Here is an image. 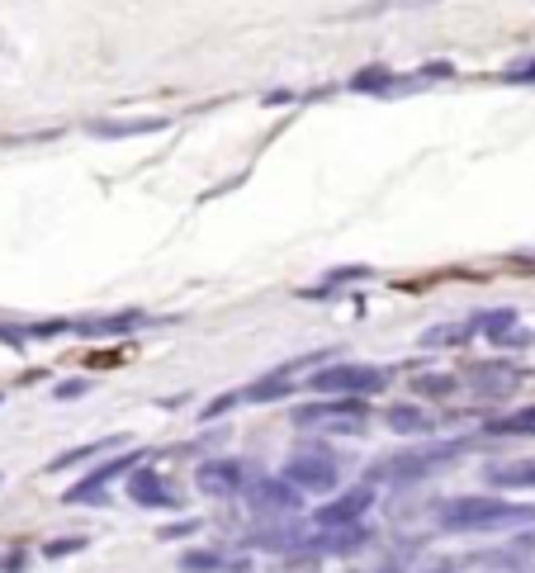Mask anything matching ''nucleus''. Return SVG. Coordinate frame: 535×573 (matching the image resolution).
Instances as JSON below:
<instances>
[{"label": "nucleus", "mask_w": 535, "mask_h": 573, "mask_svg": "<svg viewBox=\"0 0 535 573\" xmlns=\"http://www.w3.org/2000/svg\"><path fill=\"white\" fill-rule=\"evenodd\" d=\"M246 502H252L266 521H276V517H294L298 507H304V493H298L284 474H276V479H252V484H246Z\"/></svg>", "instance_id": "9"}, {"label": "nucleus", "mask_w": 535, "mask_h": 573, "mask_svg": "<svg viewBox=\"0 0 535 573\" xmlns=\"http://www.w3.org/2000/svg\"><path fill=\"white\" fill-rule=\"evenodd\" d=\"M365 545H370V526H365V521H360V526H318V531H313V536L304 540V555H360L365 550Z\"/></svg>", "instance_id": "11"}, {"label": "nucleus", "mask_w": 535, "mask_h": 573, "mask_svg": "<svg viewBox=\"0 0 535 573\" xmlns=\"http://www.w3.org/2000/svg\"><path fill=\"white\" fill-rule=\"evenodd\" d=\"M426 573H455V569H426Z\"/></svg>", "instance_id": "35"}, {"label": "nucleus", "mask_w": 535, "mask_h": 573, "mask_svg": "<svg viewBox=\"0 0 535 573\" xmlns=\"http://www.w3.org/2000/svg\"><path fill=\"white\" fill-rule=\"evenodd\" d=\"M124 488H128V498H133L138 507H156V512H171V507H180L176 488L166 484L156 469H133V474L124 479Z\"/></svg>", "instance_id": "13"}, {"label": "nucleus", "mask_w": 535, "mask_h": 573, "mask_svg": "<svg viewBox=\"0 0 535 573\" xmlns=\"http://www.w3.org/2000/svg\"><path fill=\"white\" fill-rule=\"evenodd\" d=\"M290 422L298 432L365 436L370 432V408H365V398H318V403H304V408H290Z\"/></svg>", "instance_id": "3"}, {"label": "nucleus", "mask_w": 535, "mask_h": 573, "mask_svg": "<svg viewBox=\"0 0 535 573\" xmlns=\"http://www.w3.org/2000/svg\"><path fill=\"white\" fill-rule=\"evenodd\" d=\"M162 128H171L166 114H128V119H90L86 133L100 142H124V138H152Z\"/></svg>", "instance_id": "12"}, {"label": "nucleus", "mask_w": 535, "mask_h": 573, "mask_svg": "<svg viewBox=\"0 0 535 573\" xmlns=\"http://www.w3.org/2000/svg\"><path fill=\"white\" fill-rule=\"evenodd\" d=\"M238 403H242V389H238V394H224V398H214V403H208V408H204L200 417H204V422H214V417L232 412V408H238Z\"/></svg>", "instance_id": "30"}, {"label": "nucleus", "mask_w": 535, "mask_h": 573, "mask_svg": "<svg viewBox=\"0 0 535 573\" xmlns=\"http://www.w3.org/2000/svg\"><path fill=\"white\" fill-rule=\"evenodd\" d=\"M426 5H441V0H360V5L342 10V20L360 24V20H380V15H398V10H426Z\"/></svg>", "instance_id": "19"}, {"label": "nucleus", "mask_w": 535, "mask_h": 573, "mask_svg": "<svg viewBox=\"0 0 535 573\" xmlns=\"http://www.w3.org/2000/svg\"><path fill=\"white\" fill-rule=\"evenodd\" d=\"M76 550H86V536H62V540H48L43 545V559H67Z\"/></svg>", "instance_id": "27"}, {"label": "nucleus", "mask_w": 535, "mask_h": 573, "mask_svg": "<svg viewBox=\"0 0 535 573\" xmlns=\"http://www.w3.org/2000/svg\"><path fill=\"white\" fill-rule=\"evenodd\" d=\"M531 342H535V332H526L521 322H517V328H507L502 336H493V346H531Z\"/></svg>", "instance_id": "31"}, {"label": "nucleus", "mask_w": 535, "mask_h": 573, "mask_svg": "<svg viewBox=\"0 0 535 573\" xmlns=\"http://www.w3.org/2000/svg\"><path fill=\"white\" fill-rule=\"evenodd\" d=\"M441 531L455 536H493V531H521L535 526V502H507L498 493H464L436 507Z\"/></svg>", "instance_id": "1"}, {"label": "nucleus", "mask_w": 535, "mask_h": 573, "mask_svg": "<svg viewBox=\"0 0 535 573\" xmlns=\"http://www.w3.org/2000/svg\"><path fill=\"white\" fill-rule=\"evenodd\" d=\"M464 450H469V441H422V446L380 460L365 474V484H422V479H432L446 464H455Z\"/></svg>", "instance_id": "2"}, {"label": "nucleus", "mask_w": 535, "mask_h": 573, "mask_svg": "<svg viewBox=\"0 0 535 573\" xmlns=\"http://www.w3.org/2000/svg\"><path fill=\"white\" fill-rule=\"evenodd\" d=\"M474 328H484V336L493 342V336H502L507 328H517V313L512 308H498V313H479Z\"/></svg>", "instance_id": "25"}, {"label": "nucleus", "mask_w": 535, "mask_h": 573, "mask_svg": "<svg viewBox=\"0 0 535 573\" xmlns=\"http://www.w3.org/2000/svg\"><path fill=\"white\" fill-rule=\"evenodd\" d=\"M252 484V474H246L242 460H228V455H214V460H200L194 464V488L204 493V498H238Z\"/></svg>", "instance_id": "7"}, {"label": "nucleus", "mask_w": 535, "mask_h": 573, "mask_svg": "<svg viewBox=\"0 0 535 573\" xmlns=\"http://www.w3.org/2000/svg\"><path fill=\"white\" fill-rule=\"evenodd\" d=\"M488 484L493 488H535V455L531 460H507V464H488Z\"/></svg>", "instance_id": "20"}, {"label": "nucleus", "mask_w": 535, "mask_h": 573, "mask_svg": "<svg viewBox=\"0 0 535 573\" xmlns=\"http://www.w3.org/2000/svg\"><path fill=\"white\" fill-rule=\"evenodd\" d=\"M86 389H90L86 380H62V384H58V398H62V403H67V398H81Z\"/></svg>", "instance_id": "33"}, {"label": "nucleus", "mask_w": 535, "mask_h": 573, "mask_svg": "<svg viewBox=\"0 0 535 573\" xmlns=\"http://www.w3.org/2000/svg\"><path fill=\"white\" fill-rule=\"evenodd\" d=\"M412 389H417V398H450L460 389V380H455V370H441V374H417Z\"/></svg>", "instance_id": "23"}, {"label": "nucleus", "mask_w": 535, "mask_h": 573, "mask_svg": "<svg viewBox=\"0 0 535 573\" xmlns=\"http://www.w3.org/2000/svg\"><path fill=\"white\" fill-rule=\"evenodd\" d=\"M114 446H124V436H110V441H90V446L62 450V455H52V460H48V469H52V474H62V469H72V464H86V460H95V455L114 450Z\"/></svg>", "instance_id": "22"}, {"label": "nucleus", "mask_w": 535, "mask_h": 573, "mask_svg": "<svg viewBox=\"0 0 535 573\" xmlns=\"http://www.w3.org/2000/svg\"><path fill=\"white\" fill-rule=\"evenodd\" d=\"M507 86H535V58L531 62H512V67L502 72Z\"/></svg>", "instance_id": "28"}, {"label": "nucleus", "mask_w": 535, "mask_h": 573, "mask_svg": "<svg viewBox=\"0 0 535 573\" xmlns=\"http://www.w3.org/2000/svg\"><path fill=\"white\" fill-rule=\"evenodd\" d=\"M194 531H200V521L190 517V521H176V526H166L162 536H166V540H180V536H194Z\"/></svg>", "instance_id": "32"}, {"label": "nucleus", "mask_w": 535, "mask_h": 573, "mask_svg": "<svg viewBox=\"0 0 535 573\" xmlns=\"http://www.w3.org/2000/svg\"><path fill=\"white\" fill-rule=\"evenodd\" d=\"M142 464V455L138 450H128V455H119V460H104L100 469H90V474L81 479L76 488H67V502L72 507H81V502H90V507H100L104 502V488L114 484V479H128L133 469Z\"/></svg>", "instance_id": "10"}, {"label": "nucleus", "mask_w": 535, "mask_h": 573, "mask_svg": "<svg viewBox=\"0 0 535 573\" xmlns=\"http://www.w3.org/2000/svg\"><path fill=\"white\" fill-rule=\"evenodd\" d=\"M346 86L356 90V96H398V90H403V76H398L394 67H384V62H370V67H360Z\"/></svg>", "instance_id": "18"}, {"label": "nucleus", "mask_w": 535, "mask_h": 573, "mask_svg": "<svg viewBox=\"0 0 535 573\" xmlns=\"http://www.w3.org/2000/svg\"><path fill=\"white\" fill-rule=\"evenodd\" d=\"M394 374L384 365H360V360H328L322 370L308 374V389L318 394H332V398H370V394H384Z\"/></svg>", "instance_id": "4"}, {"label": "nucleus", "mask_w": 535, "mask_h": 573, "mask_svg": "<svg viewBox=\"0 0 535 573\" xmlns=\"http://www.w3.org/2000/svg\"><path fill=\"white\" fill-rule=\"evenodd\" d=\"M280 474L290 479L298 493H336L342 488V460H336L322 441H298Z\"/></svg>", "instance_id": "5"}, {"label": "nucleus", "mask_w": 535, "mask_h": 573, "mask_svg": "<svg viewBox=\"0 0 535 573\" xmlns=\"http://www.w3.org/2000/svg\"><path fill=\"white\" fill-rule=\"evenodd\" d=\"M464 384L474 389L484 403H507L512 394H521V384H526V370H521L517 360H479L464 370Z\"/></svg>", "instance_id": "6"}, {"label": "nucleus", "mask_w": 535, "mask_h": 573, "mask_svg": "<svg viewBox=\"0 0 535 573\" xmlns=\"http://www.w3.org/2000/svg\"><path fill=\"white\" fill-rule=\"evenodd\" d=\"M384 426L394 436H432V412L417 408V403H388L384 408Z\"/></svg>", "instance_id": "16"}, {"label": "nucleus", "mask_w": 535, "mask_h": 573, "mask_svg": "<svg viewBox=\"0 0 535 573\" xmlns=\"http://www.w3.org/2000/svg\"><path fill=\"white\" fill-rule=\"evenodd\" d=\"M0 48H5V38H0Z\"/></svg>", "instance_id": "36"}, {"label": "nucleus", "mask_w": 535, "mask_h": 573, "mask_svg": "<svg viewBox=\"0 0 535 573\" xmlns=\"http://www.w3.org/2000/svg\"><path fill=\"white\" fill-rule=\"evenodd\" d=\"M5 573H24V555H5V564H0Z\"/></svg>", "instance_id": "34"}, {"label": "nucleus", "mask_w": 535, "mask_h": 573, "mask_svg": "<svg viewBox=\"0 0 535 573\" xmlns=\"http://www.w3.org/2000/svg\"><path fill=\"white\" fill-rule=\"evenodd\" d=\"M488 436H535V403L531 408H512L488 422Z\"/></svg>", "instance_id": "21"}, {"label": "nucleus", "mask_w": 535, "mask_h": 573, "mask_svg": "<svg viewBox=\"0 0 535 573\" xmlns=\"http://www.w3.org/2000/svg\"><path fill=\"white\" fill-rule=\"evenodd\" d=\"M374 484H356V488H342L332 502H322L318 512H313V526H360L365 517H370L374 507Z\"/></svg>", "instance_id": "8"}, {"label": "nucleus", "mask_w": 535, "mask_h": 573, "mask_svg": "<svg viewBox=\"0 0 535 573\" xmlns=\"http://www.w3.org/2000/svg\"><path fill=\"white\" fill-rule=\"evenodd\" d=\"M474 336V322H446V328H432L422 336V346H464Z\"/></svg>", "instance_id": "24"}, {"label": "nucleus", "mask_w": 535, "mask_h": 573, "mask_svg": "<svg viewBox=\"0 0 535 573\" xmlns=\"http://www.w3.org/2000/svg\"><path fill=\"white\" fill-rule=\"evenodd\" d=\"M180 573H252L246 555H224V550H186L176 559Z\"/></svg>", "instance_id": "15"}, {"label": "nucleus", "mask_w": 535, "mask_h": 573, "mask_svg": "<svg viewBox=\"0 0 535 573\" xmlns=\"http://www.w3.org/2000/svg\"><path fill=\"white\" fill-rule=\"evenodd\" d=\"M138 328H148V313H142V308L100 313V318H76L72 322L76 336H128V332H138Z\"/></svg>", "instance_id": "14"}, {"label": "nucleus", "mask_w": 535, "mask_h": 573, "mask_svg": "<svg viewBox=\"0 0 535 573\" xmlns=\"http://www.w3.org/2000/svg\"><path fill=\"white\" fill-rule=\"evenodd\" d=\"M270 573H322V564H318V555H284Z\"/></svg>", "instance_id": "26"}, {"label": "nucleus", "mask_w": 535, "mask_h": 573, "mask_svg": "<svg viewBox=\"0 0 535 573\" xmlns=\"http://www.w3.org/2000/svg\"><path fill=\"white\" fill-rule=\"evenodd\" d=\"M351 280H370V266H332L328 284H351Z\"/></svg>", "instance_id": "29"}, {"label": "nucleus", "mask_w": 535, "mask_h": 573, "mask_svg": "<svg viewBox=\"0 0 535 573\" xmlns=\"http://www.w3.org/2000/svg\"><path fill=\"white\" fill-rule=\"evenodd\" d=\"M290 394H294V370H290V365H280V370L256 374V380L242 389V403H280Z\"/></svg>", "instance_id": "17"}]
</instances>
